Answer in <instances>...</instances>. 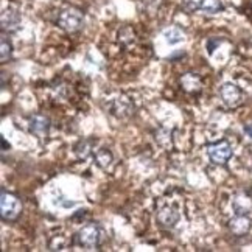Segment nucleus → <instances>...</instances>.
Here are the masks:
<instances>
[{
  "mask_svg": "<svg viewBox=\"0 0 252 252\" xmlns=\"http://www.w3.org/2000/svg\"><path fill=\"white\" fill-rule=\"evenodd\" d=\"M245 132L252 139V126H246V128H245Z\"/></svg>",
  "mask_w": 252,
  "mask_h": 252,
  "instance_id": "5701e85b",
  "label": "nucleus"
},
{
  "mask_svg": "<svg viewBox=\"0 0 252 252\" xmlns=\"http://www.w3.org/2000/svg\"><path fill=\"white\" fill-rule=\"evenodd\" d=\"M2 30L3 33H14L21 27V13L16 6H6L2 11Z\"/></svg>",
  "mask_w": 252,
  "mask_h": 252,
  "instance_id": "423d86ee",
  "label": "nucleus"
},
{
  "mask_svg": "<svg viewBox=\"0 0 252 252\" xmlns=\"http://www.w3.org/2000/svg\"><path fill=\"white\" fill-rule=\"evenodd\" d=\"M2 147H3V151H6L9 148V143H6V140L3 137H2Z\"/></svg>",
  "mask_w": 252,
  "mask_h": 252,
  "instance_id": "b1692460",
  "label": "nucleus"
},
{
  "mask_svg": "<svg viewBox=\"0 0 252 252\" xmlns=\"http://www.w3.org/2000/svg\"><path fill=\"white\" fill-rule=\"evenodd\" d=\"M163 37H165V41L170 44V45H176L179 42H182L184 39H186V36H184V33L179 30V28L176 27H170L167 28L165 32H163Z\"/></svg>",
  "mask_w": 252,
  "mask_h": 252,
  "instance_id": "4468645a",
  "label": "nucleus"
},
{
  "mask_svg": "<svg viewBox=\"0 0 252 252\" xmlns=\"http://www.w3.org/2000/svg\"><path fill=\"white\" fill-rule=\"evenodd\" d=\"M156 142L159 145H162V147L170 148L171 147V131H168L165 128H160L156 132Z\"/></svg>",
  "mask_w": 252,
  "mask_h": 252,
  "instance_id": "f3484780",
  "label": "nucleus"
},
{
  "mask_svg": "<svg viewBox=\"0 0 252 252\" xmlns=\"http://www.w3.org/2000/svg\"><path fill=\"white\" fill-rule=\"evenodd\" d=\"M181 86L189 94H199L202 91V81L196 73H184L181 76Z\"/></svg>",
  "mask_w": 252,
  "mask_h": 252,
  "instance_id": "9b49d317",
  "label": "nucleus"
},
{
  "mask_svg": "<svg viewBox=\"0 0 252 252\" xmlns=\"http://www.w3.org/2000/svg\"><path fill=\"white\" fill-rule=\"evenodd\" d=\"M207 154L213 163L217 165H224L232 158V147L227 140H220L217 143L207 145Z\"/></svg>",
  "mask_w": 252,
  "mask_h": 252,
  "instance_id": "20e7f679",
  "label": "nucleus"
},
{
  "mask_svg": "<svg viewBox=\"0 0 252 252\" xmlns=\"http://www.w3.org/2000/svg\"><path fill=\"white\" fill-rule=\"evenodd\" d=\"M252 227V221L248 215H235L229 221V229L234 235L237 237H243Z\"/></svg>",
  "mask_w": 252,
  "mask_h": 252,
  "instance_id": "1a4fd4ad",
  "label": "nucleus"
},
{
  "mask_svg": "<svg viewBox=\"0 0 252 252\" xmlns=\"http://www.w3.org/2000/svg\"><path fill=\"white\" fill-rule=\"evenodd\" d=\"M75 153L80 159H87L92 153V140H80L75 147Z\"/></svg>",
  "mask_w": 252,
  "mask_h": 252,
  "instance_id": "dca6fc26",
  "label": "nucleus"
},
{
  "mask_svg": "<svg viewBox=\"0 0 252 252\" xmlns=\"http://www.w3.org/2000/svg\"><path fill=\"white\" fill-rule=\"evenodd\" d=\"M13 55V44L9 42V39H6V36L2 34V56H0V60L2 63H6L9 58Z\"/></svg>",
  "mask_w": 252,
  "mask_h": 252,
  "instance_id": "6ab92c4d",
  "label": "nucleus"
},
{
  "mask_svg": "<svg viewBox=\"0 0 252 252\" xmlns=\"http://www.w3.org/2000/svg\"><path fill=\"white\" fill-rule=\"evenodd\" d=\"M220 96L222 103H224L227 108L234 109L238 108L241 104V98H243V94H241L240 87L234 83H224L220 87Z\"/></svg>",
  "mask_w": 252,
  "mask_h": 252,
  "instance_id": "39448f33",
  "label": "nucleus"
},
{
  "mask_svg": "<svg viewBox=\"0 0 252 252\" xmlns=\"http://www.w3.org/2000/svg\"><path fill=\"white\" fill-rule=\"evenodd\" d=\"M232 207H234L237 215H248L252 210V199L246 193H238V195L232 199Z\"/></svg>",
  "mask_w": 252,
  "mask_h": 252,
  "instance_id": "f8f14e48",
  "label": "nucleus"
},
{
  "mask_svg": "<svg viewBox=\"0 0 252 252\" xmlns=\"http://www.w3.org/2000/svg\"><path fill=\"white\" fill-rule=\"evenodd\" d=\"M224 9L222 0H202L201 3V11H204L206 14H217Z\"/></svg>",
  "mask_w": 252,
  "mask_h": 252,
  "instance_id": "2eb2a0df",
  "label": "nucleus"
},
{
  "mask_svg": "<svg viewBox=\"0 0 252 252\" xmlns=\"http://www.w3.org/2000/svg\"><path fill=\"white\" fill-rule=\"evenodd\" d=\"M56 24L67 33H76L84 27V14L78 8H65L58 14Z\"/></svg>",
  "mask_w": 252,
  "mask_h": 252,
  "instance_id": "f257e3e1",
  "label": "nucleus"
},
{
  "mask_svg": "<svg viewBox=\"0 0 252 252\" xmlns=\"http://www.w3.org/2000/svg\"><path fill=\"white\" fill-rule=\"evenodd\" d=\"M134 37H135V34H134V30H132L131 27H123L122 30L119 32V41L122 44H125V45L132 44L134 42Z\"/></svg>",
  "mask_w": 252,
  "mask_h": 252,
  "instance_id": "a211bd4d",
  "label": "nucleus"
},
{
  "mask_svg": "<svg viewBox=\"0 0 252 252\" xmlns=\"http://www.w3.org/2000/svg\"><path fill=\"white\" fill-rule=\"evenodd\" d=\"M28 129H30V132L34 134L36 137L45 139L48 135V131H50V120H48L45 115L36 114V115H33V117H30V122H28Z\"/></svg>",
  "mask_w": 252,
  "mask_h": 252,
  "instance_id": "0eeeda50",
  "label": "nucleus"
},
{
  "mask_svg": "<svg viewBox=\"0 0 252 252\" xmlns=\"http://www.w3.org/2000/svg\"><path fill=\"white\" fill-rule=\"evenodd\" d=\"M65 241H64V238L63 237H55L52 241H50V249L52 251H63L64 248H65Z\"/></svg>",
  "mask_w": 252,
  "mask_h": 252,
  "instance_id": "412c9836",
  "label": "nucleus"
},
{
  "mask_svg": "<svg viewBox=\"0 0 252 252\" xmlns=\"http://www.w3.org/2000/svg\"><path fill=\"white\" fill-rule=\"evenodd\" d=\"M132 111H134V106H132V103H131V100L128 98V96H125V95H120L119 98H115L112 106H111V112L117 119L131 117Z\"/></svg>",
  "mask_w": 252,
  "mask_h": 252,
  "instance_id": "6e6552de",
  "label": "nucleus"
},
{
  "mask_svg": "<svg viewBox=\"0 0 252 252\" xmlns=\"http://www.w3.org/2000/svg\"><path fill=\"white\" fill-rule=\"evenodd\" d=\"M201 3L202 0H182V8L189 13H193L196 9H201Z\"/></svg>",
  "mask_w": 252,
  "mask_h": 252,
  "instance_id": "aec40b11",
  "label": "nucleus"
},
{
  "mask_svg": "<svg viewBox=\"0 0 252 252\" xmlns=\"http://www.w3.org/2000/svg\"><path fill=\"white\" fill-rule=\"evenodd\" d=\"M101 237H103L101 227L96 224V222H91V224L83 226L78 232H76L75 241H76V245H80L83 248L94 249V248L100 246Z\"/></svg>",
  "mask_w": 252,
  "mask_h": 252,
  "instance_id": "f03ea898",
  "label": "nucleus"
},
{
  "mask_svg": "<svg viewBox=\"0 0 252 252\" xmlns=\"http://www.w3.org/2000/svg\"><path fill=\"white\" fill-rule=\"evenodd\" d=\"M179 221V212L173 206H165L158 212V222L162 227H173Z\"/></svg>",
  "mask_w": 252,
  "mask_h": 252,
  "instance_id": "9d476101",
  "label": "nucleus"
},
{
  "mask_svg": "<svg viewBox=\"0 0 252 252\" xmlns=\"http://www.w3.org/2000/svg\"><path fill=\"white\" fill-rule=\"evenodd\" d=\"M94 158H95V162H96V165H98L100 168L106 170L108 168L111 163H112V153L109 150H106V148H100V150H96L94 153Z\"/></svg>",
  "mask_w": 252,
  "mask_h": 252,
  "instance_id": "ddd939ff",
  "label": "nucleus"
},
{
  "mask_svg": "<svg viewBox=\"0 0 252 252\" xmlns=\"http://www.w3.org/2000/svg\"><path fill=\"white\" fill-rule=\"evenodd\" d=\"M221 42H222V39H220V37H209V39H207V44H206L209 55H212L213 52H215V48H217Z\"/></svg>",
  "mask_w": 252,
  "mask_h": 252,
  "instance_id": "4be33fe9",
  "label": "nucleus"
},
{
  "mask_svg": "<svg viewBox=\"0 0 252 252\" xmlns=\"http://www.w3.org/2000/svg\"><path fill=\"white\" fill-rule=\"evenodd\" d=\"M22 213V202L13 193L2 191L0 196V215L3 221H16Z\"/></svg>",
  "mask_w": 252,
  "mask_h": 252,
  "instance_id": "7ed1b4c3",
  "label": "nucleus"
},
{
  "mask_svg": "<svg viewBox=\"0 0 252 252\" xmlns=\"http://www.w3.org/2000/svg\"><path fill=\"white\" fill-rule=\"evenodd\" d=\"M251 6H252V0H251Z\"/></svg>",
  "mask_w": 252,
  "mask_h": 252,
  "instance_id": "393cba45",
  "label": "nucleus"
}]
</instances>
